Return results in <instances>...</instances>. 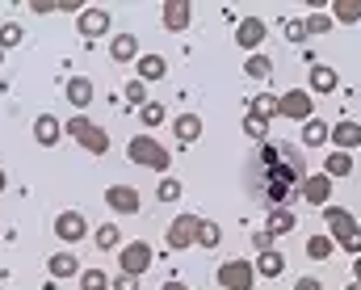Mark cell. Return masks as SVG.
Instances as JSON below:
<instances>
[{
  "mask_svg": "<svg viewBox=\"0 0 361 290\" xmlns=\"http://www.w3.org/2000/svg\"><path fill=\"white\" fill-rule=\"evenodd\" d=\"M324 223H328V236L341 253L361 257V223L345 210V206H324Z\"/></svg>",
  "mask_w": 361,
  "mask_h": 290,
  "instance_id": "obj_1",
  "label": "cell"
},
{
  "mask_svg": "<svg viewBox=\"0 0 361 290\" xmlns=\"http://www.w3.org/2000/svg\"><path fill=\"white\" fill-rule=\"evenodd\" d=\"M126 156H130L135 169H152V173H169V169H173V152H169L156 135H147V131L126 143Z\"/></svg>",
  "mask_w": 361,
  "mask_h": 290,
  "instance_id": "obj_2",
  "label": "cell"
},
{
  "mask_svg": "<svg viewBox=\"0 0 361 290\" xmlns=\"http://www.w3.org/2000/svg\"><path fill=\"white\" fill-rule=\"evenodd\" d=\"M63 135H68V139H76L89 156H105V152H109V135H105V126H97L89 114L68 118V122H63Z\"/></svg>",
  "mask_w": 361,
  "mask_h": 290,
  "instance_id": "obj_3",
  "label": "cell"
},
{
  "mask_svg": "<svg viewBox=\"0 0 361 290\" xmlns=\"http://www.w3.org/2000/svg\"><path fill=\"white\" fill-rule=\"evenodd\" d=\"M214 282L223 290H257V270L248 257H231L214 270Z\"/></svg>",
  "mask_w": 361,
  "mask_h": 290,
  "instance_id": "obj_4",
  "label": "cell"
},
{
  "mask_svg": "<svg viewBox=\"0 0 361 290\" xmlns=\"http://www.w3.org/2000/svg\"><path fill=\"white\" fill-rule=\"evenodd\" d=\"M152 261H156V253H152V244H147V240H130V244H122V248H118V274L143 278V274L152 270Z\"/></svg>",
  "mask_w": 361,
  "mask_h": 290,
  "instance_id": "obj_5",
  "label": "cell"
},
{
  "mask_svg": "<svg viewBox=\"0 0 361 290\" xmlns=\"http://www.w3.org/2000/svg\"><path fill=\"white\" fill-rule=\"evenodd\" d=\"M114 30V17H109V8H101V4H92V8H80V17H76V34L85 38V42H97V38H105Z\"/></svg>",
  "mask_w": 361,
  "mask_h": 290,
  "instance_id": "obj_6",
  "label": "cell"
},
{
  "mask_svg": "<svg viewBox=\"0 0 361 290\" xmlns=\"http://www.w3.org/2000/svg\"><path fill=\"white\" fill-rule=\"evenodd\" d=\"M277 101H281V118H290V122H311L315 118V97L307 89H286Z\"/></svg>",
  "mask_w": 361,
  "mask_h": 290,
  "instance_id": "obj_7",
  "label": "cell"
},
{
  "mask_svg": "<svg viewBox=\"0 0 361 290\" xmlns=\"http://www.w3.org/2000/svg\"><path fill=\"white\" fill-rule=\"evenodd\" d=\"M55 236H59L63 244H80L85 236H92L85 210H59V215H55Z\"/></svg>",
  "mask_w": 361,
  "mask_h": 290,
  "instance_id": "obj_8",
  "label": "cell"
},
{
  "mask_svg": "<svg viewBox=\"0 0 361 290\" xmlns=\"http://www.w3.org/2000/svg\"><path fill=\"white\" fill-rule=\"evenodd\" d=\"M197 227H202L197 215H177V219L169 223V248H173V253L193 248V244H197Z\"/></svg>",
  "mask_w": 361,
  "mask_h": 290,
  "instance_id": "obj_9",
  "label": "cell"
},
{
  "mask_svg": "<svg viewBox=\"0 0 361 290\" xmlns=\"http://www.w3.org/2000/svg\"><path fill=\"white\" fill-rule=\"evenodd\" d=\"M265 38H269V25H265L261 17H244V21L235 25V47H240V51H248V55H257Z\"/></svg>",
  "mask_w": 361,
  "mask_h": 290,
  "instance_id": "obj_10",
  "label": "cell"
},
{
  "mask_svg": "<svg viewBox=\"0 0 361 290\" xmlns=\"http://www.w3.org/2000/svg\"><path fill=\"white\" fill-rule=\"evenodd\" d=\"M298 193H302V202H311V206L324 210V206H332V177L328 173H307Z\"/></svg>",
  "mask_w": 361,
  "mask_h": 290,
  "instance_id": "obj_11",
  "label": "cell"
},
{
  "mask_svg": "<svg viewBox=\"0 0 361 290\" xmlns=\"http://www.w3.org/2000/svg\"><path fill=\"white\" fill-rule=\"evenodd\" d=\"M160 21H164V30H169V34H185V30H189V21H193V4H189V0H164Z\"/></svg>",
  "mask_w": 361,
  "mask_h": 290,
  "instance_id": "obj_12",
  "label": "cell"
},
{
  "mask_svg": "<svg viewBox=\"0 0 361 290\" xmlns=\"http://www.w3.org/2000/svg\"><path fill=\"white\" fill-rule=\"evenodd\" d=\"M139 190L135 186H109L105 190V206L114 210V215H139Z\"/></svg>",
  "mask_w": 361,
  "mask_h": 290,
  "instance_id": "obj_13",
  "label": "cell"
},
{
  "mask_svg": "<svg viewBox=\"0 0 361 290\" xmlns=\"http://www.w3.org/2000/svg\"><path fill=\"white\" fill-rule=\"evenodd\" d=\"M328 143H332V152H357L361 147V122H353V118L336 122L332 135H328Z\"/></svg>",
  "mask_w": 361,
  "mask_h": 290,
  "instance_id": "obj_14",
  "label": "cell"
},
{
  "mask_svg": "<svg viewBox=\"0 0 361 290\" xmlns=\"http://www.w3.org/2000/svg\"><path fill=\"white\" fill-rule=\"evenodd\" d=\"M63 97H68V105H72L76 114H85L92 105V97H97V85H92L89 76H72V80L63 85Z\"/></svg>",
  "mask_w": 361,
  "mask_h": 290,
  "instance_id": "obj_15",
  "label": "cell"
},
{
  "mask_svg": "<svg viewBox=\"0 0 361 290\" xmlns=\"http://www.w3.org/2000/svg\"><path fill=\"white\" fill-rule=\"evenodd\" d=\"M341 89V76H336V68H328V64H311V72H307V93L324 97V93H336Z\"/></svg>",
  "mask_w": 361,
  "mask_h": 290,
  "instance_id": "obj_16",
  "label": "cell"
},
{
  "mask_svg": "<svg viewBox=\"0 0 361 290\" xmlns=\"http://www.w3.org/2000/svg\"><path fill=\"white\" fill-rule=\"evenodd\" d=\"M80 257H72V253H51L47 257V274L55 278V282H68V278H80Z\"/></svg>",
  "mask_w": 361,
  "mask_h": 290,
  "instance_id": "obj_17",
  "label": "cell"
},
{
  "mask_svg": "<svg viewBox=\"0 0 361 290\" xmlns=\"http://www.w3.org/2000/svg\"><path fill=\"white\" fill-rule=\"evenodd\" d=\"M135 80H143V85H156V80H164L169 76V59L164 55H139L135 59Z\"/></svg>",
  "mask_w": 361,
  "mask_h": 290,
  "instance_id": "obj_18",
  "label": "cell"
},
{
  "mask_svg": "<svg viewBox=\"0 0 361 290\" xmlns=\"http://www.w3.org/2000/svg\"><path fill=\"white\" fill-rule=\"evenodd\" d=\"M59 139H63V122H59L55 114H38V118H34V143L55 147Z\"/></svg>",
  "mask_w": 361,
  "mask_h": 290,
  "instance_id": "obj_19",
  "label": "cell"
},
{
  "mask_svg": "<svg viewBox=\"0 0 361 290\" xmlns=\"http://www.w3.org/2000/svg\"><path fill=\"white\" fill-rule=\"evenodd\" d=\"M248 118H261V122L281 118V101H277V93H257V97H248Z\"/></svg>",
  "mask_w": 361,
  "mask_h": 290,
  "instance_id": "obj_20",
  "label": "cell"
},
{
  "mask_svg": "<svg viewBox=\"0 0 361 290\" xmlns=\"http://www.w3.org/2000/svg\"><path fill=\"white\" fill-rule=\"evenodd\" d=\"M109 59L114 64H135L139 59V38L135 34H114L109 38Z\"/></svg>",
  "mask_w": 361,
  "mask_h": 290,
  "instance_id": "obj_21",
  "label": "cell"
},
{
  "mask_svg": "<svg viewBox=\"0 0 361 290\" xmlns=\"http://www.w3.org/2000/svg\"><path fill=\"white\" fill-rule=\"evenodd\" d=\"M252 270H257V278H281V274H286V253H281V248H269V253H257Z\"/></svg>",
  "mask_w": 361,
  "mask_h": 290,
  "instance_id": "obj_22",
  "label": "cell"
},
{
  "mask_svg": "<svg viewBox=\"0 0 361 290\" xmlns=\"http://www.w3.org/2000/svg\"><path fill=\"white\" fill-rule=\"evenodd\" d=\"M319 173H328L332 181L353 177V152H328V160H324V169H319Z\"/></svg>",
  "mask_w": 361,
  "mask_h": 290,
  "instance_id": "obj_23",
  "label": "cell"
},
{
  "mask_svg": "<svg viewBox=\"0 0 361 290\" xmlns=\"http://www.w3.org/2000/svg\"><path fill=\"white\" fill-rule=\"evenodd\" d=\"M173 135H177L180 143H197L202 139V118L197 114H177L173 118Z\"/></svg>",
  "mask_w": 361,
  "mask_h": 290,
  "instance_id": "obj_24",
  "label": "cell"
},
{
  "mask_svg": "<svg viewBox=\"0 0 361 290\" xmlns=\"http://www.w3.org/2000/svg\"><path fill=\"white\" fill-rule=\"evenodd\" d=\"M328 135H332V126H328V122H319V118L302 122V147H324V143H328Z\"/></svg>",
  "mask_w": 361,
  "mask_h": 290,
  "instance_id": "obj_25",
  "label": "cell"
},
{
  "mask_svg": "<svg viewBox=\"0 0 361 290\" xmlns=\"http://www.w3.org/2000/svg\"><path fill=\"white\" fill-rule=\"evenodd\" d=\"M92 244H97L101 253H114V248H122V231H118V223H101V227L92 231Z\"/></svg>",
  "mask_w": 361,
  "mask_h": 290,
  "instance_id": "obj_26",
  "label": "cell"
},
{
  "mask_svg": "<svg viewBox=\"0 0 361 290\" xmlns=\"http://www.w3.org/2000/svg\"><path fill=\"white\" fill-rule=\"evenodd\" d=\"M332 21H341V25H357L361 21V0H332Z\"/></svg>",
  "mask_w": 361,
  "mask_h": 290,
  "instance_id": "obj_27",
  "label": "cell"
},
{
  "mask_svg": "<svg viewBox=\"0 0 361 290\" xmlns=\"http://www.w3.org/2000/svg\"><path fill=\"white\" fill-rule=\"evenodd\" d=\"M302 248H307V257H311V261H328V257L336 253L332 236H307V244H302Z\"/></svg>",
  "mask_w": 361,
  "mask_h": 290,
  "instance_id": "obj_28",
  "label": "cell"
},
{
  "mask_svg": "<svg viewBox=\"0 0 361 290\" xmlns=\"http://www.w3.org/2000/svg\"><path fill=\"white\" fill-rule=\"evenodd\" d=\"M294 223H298V219H294V210H286V206H281V210H273V215H269V236H273V240H277V236H290V231H294Z\"/></svg>",
  "mask_w": 361,
  "mask_h": 290,
  "instance_id": "obj_29",
  "label": "cell"
},
{
  "mask_svg": "<svg viewBox=\"0 0 361 290\" xmlns=\"http://www.w3.org/2000/svg\"><path fill=\"white\" fill-rule=\"evenodd\" d=\"M302 25H307V38H311V34L319 38V34H332L336 21H332V13H319V8H315L311 17H302Z\"/></svg>",
  "mask_w": 361,
  "mask_h": 290,
  "instance_id": "obj_30",
  "label": "cell"
},
{
  "mask_svg": "<svg viewBox=\"0 0 361 290\" xmlns=\"http://www.w3.org/2000/svg\"><path fill=\"white\" fill-rule=\"evenodd\" d=\"M244 72H248L252 80H269V76H273V59L257 51V55H248V68H244Z\"/></svg>",
  "mask_w": 361,
  "mask_h": 290,
  "instance_id": "obj_31",
  "label": "cell"
},
{
  "mask_svg": "<svg viewBox=\"0 0 361 290\" xmlns=\"http://www.w3.org/2000/svg\"><path fill=\"white\" fill-rule=\"evenodd\" d=\"M139 122H143V131L152 135V131H156V126L164 122V105H160V101H147V105L139 109Z\"/></svg>",
  "mask_w": 361,
  "mask_h": 290,
  "instance_id": "obj_32",
  "label": "cell"
},
{
  "mask_svg": "<svg viewBox=\"0 0 361 290\" xmlns=\"http://www.w3.org/2000/svg\"><path fill=\"white\" fill-rule=\"evenodd\" d=\"M219 244H223V227L202 219V227H197V248H219Z\"/></svg>",
  "mask_w": 361,
  "mask_h": 290,
  "instance_id": "obj_33",
  "label": "cell"
},
{
  "mask_svg": "<svg viewBox=\"0 0 361 290\" xmlns=\"http://www.w3.org/2000/svg\"><path fill=\"white\" fill-rule=\"evenodd\" d=\"M25 42V30L17 25V21H4L0 25V51H8V47H21Z\"/></svg>",
  "mask_w": 361,
  "mask_h": 290,
  "instance_id": "obj_34",
  "label": "cell"
},
{
  "mask_svg": "<svg viewBox=\"0 0 361 290\" xmlns=\"http://www.w3.org/2000/svg\"><path fill=\"white\" fill-rule=\"evenodd\" d=\"M180 193H185V186H180L177 177H160V186H156L160 202H180Z\"/></svg>",
  "mask_w": 361,
  "mask_h": 290,
  "instance_id": "obj_35",
  "label": "cell"
},
{
  "mask_svg": "<svg viewBox=\"0 0 361 290\" xmlns=\"http://www.w3.org/2000/svg\"><path fill=\"white\" fill-rule=\"evenodd\" d=\"M80 286L85 290H109V274H105V270H80Z\"/></svg>",
  "mask_w": 361,
  "mask_h": 290,
  "instance_id": "obj_36",
  "label": "cell"
},
{
  "mask_svg": "<svg viewBox=\"0 0 361 290\" xmlns=\"http://www.w3.org/2000/svg\"><path fill=\"white\" fill-rule=\"evenodd\" d=\"M122 97H126L130 105H139V109H143V105H147V85H143V80H126Z\"/></svg>",
  "mask_w": 361,
  "mask_h": 290,
  "instance_id": "obj_37",
  "label": "cell"
},
{
  "mask_svg": "<svg viewBox=\"0 0 361 290\" xmlns=\"http://www.w3.org/2000/svg\"><path fill=\"white\" fill-rule=\"evenodd\" d=\"M286 38L298 47V42H307V25H302V17H286Z\"/></svg>",
  "mask_w": 361,
  "mask_h": 290,
  "instance_id": "obj_38",
  "label": "cell"
},
{
  "mask_svg": "<svg viewBox=\"0 0 361 290\" xmlns=\"http://www.w3.org/2000/svg\"><path fill=\"white\" fill-rule=\"evenodd\" d=\"M265 131H269V122H261V118H248V114H244V135H248V139L265 143Z\"/></svg>",
  "mask_w": 361,
  "mask_h": 290,
  "instance_id": "obj_39",
  "label": "cell"
},
{
  "mask_svg": "<svg viewBox=\"0 0 361 290\" xmlns=\"http://www.w3.org/2000/svg\"><path fill=\"white\" fill-rule=\"evenodd\" d=\"M252 248H257V253H269V248H277V240L269 236V227H261V231L252 236Z\"/></svg>",
  "mask_w": 361,
  "mask_h": 290,
  "instance_id": "obj_40",
  "label": "cell"
},
{
  "mask_svg": "<svg viewBox=\"0 0 361 290\" xmlns=\"http://www.w3.org/2000/svg\"><path fill=\"white\" fill-rule=\"evenodd\" d=\"M109 290H139V278H130V274H114V278H109Z\"/></svg>",
  "mask_w": 361,
  "mask_h": 290,
  "instance_id": "obj_41",
  "label": "cell"
},
{
  "mask_svg": "<svg viewBox=\"0 0 361 290\" xmlns=\"http://www.w3.org/2000/svg\"><path fill=\"white\" fill-rule=\"evenodd\" d=\"M30 8H34L38 17H47V13H55V4H51V0H30Z\"/></svg>",
  "mask_w": 361,
  "mask_h": 290,
  "instance_id": "obj_42",
  "label": "cell"
},
{
  "mask_svg": "<svg viewBox=\"0 0 361 290\" xmlns=\"http://www.w3.org/2000/svg\"><path fill=\"white\" fill-rule=\"evenodd\" d=\"M294 290H324V282H315V278H298Z\"/></svg>",
  "mask_w": 361,
  "mask_h": 290,
  "instance_id": "obj_43",
  "label": "cell"
},
{
  "mask_svg": "<svg viewBox=\"0 0 361 290\" xmlns=\"http://www.w3.org/2000/svg\"><path fill=\"white\" fill-rule=\"evenodd\" d=\"M160 290H189V286H185L180 278H169V282H164V286H160Z\"/></svg>",
  "mask_w": 361,
  "mask_h": 290,
  "instance_id": "obj_44",
  "label": "cell"
},
{
  "mask_svg": "<svg viewBox=\"0 0 361 290\" xmlns=\"http://www.w3.org/2000/svg\"><path fill=\"white\" fill-rule=\"evenodd\" d=\"M353 282H361V257H353Z\"/></svg>",
  "mask_w": 361,
  "mask_h": 290,
  "instance_id": "obj_45",
  "label": "cell"
},
{
  "mask_svg": "<svg viewBox=\"0 0 361 290\" xmlns=\"http://www.w3.org/2000/svg\"><path fill=\"white\" fill-rule=\"evenodd\" d=\"M4 186H8V177H4V169H0V193H4Z\"/></svg>",
  "mask_w": 361,
  "mask_h": 290,
  "instance_id": "obj_46",
  "label": "cell"
},
{
  "mask_svg": "<svg viewBox=\"0 0 361 290\" xmlns=\"http://www.w3.org/2000/svg\"><path fill=\"white\" fill-rule=\"evenodd\" d=\"M345 290H361V282H349V286H345Z\"/></svg>",
  "mask_w": 361,
  "mask_h": 290,
  "instance_id": "obj_47",
  "label": "cell"
},
{
  "mask_svg": "<svg viewBox=\"0 0 361 290\" xmlns=\"http://www.w3.org/2000/svg\"><path fill=\"white\" fill-rule=\"evenodd\" d=\"M0 64H4V51H0Z\"/></svg>",
  "mask_w": 361,
  "mask_h": 290,
  "instance_id": "obj_48",
  "label": "cell"
},
{
  "mask_svg": "<svg viewBox=\"0 0 361 290\" xmlns=\"http://www.w3.org/2000/svg\"><path fill=\"white\" fill-rule=\"evenodd\" d=\"M0 240H4V231H0Z\"/></svg>",
  "mask_w": 361,
  "mask_h": 290,
  "instance_id": "obj_49",
  "label": "cell"
}]
</instances>
